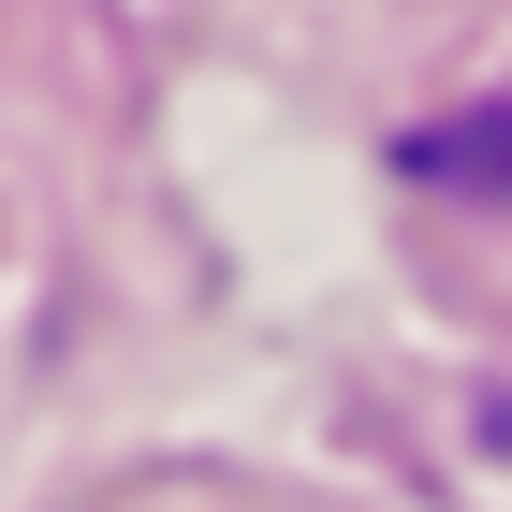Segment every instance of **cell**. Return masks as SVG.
Wrapping results in <instances>:
<instances>
[{
  "label": "cell",
  "instance_id": "1",
  "mask_svg": "<svg viewBox=\"0 0 512 512\" xmlns=\"http://www.w3.org/2000/svg\"><path fill=\"white\" fill-rule=\"evenodd\" d=\"M410 176L425 191H469V205H512V88L469 103V118H439V132H410Z\"/></svg>",
  "mask_w": 512,
  "mask_h": 512
},
{
  "label": "cell",
  "instance_id": "2",
  "mask_svg": "<svg viewBox=\"0 0 512 512\" xmlns=\"http://www.w3.org/2000/svg\"><path fill=\"white\" fill-rule=\"evenodd\" d=\"M483 439H498V454H512V395H483Z\"/></svg>",
  "mask_w": 512,
  "mask_h": 512
}]
</instances>
